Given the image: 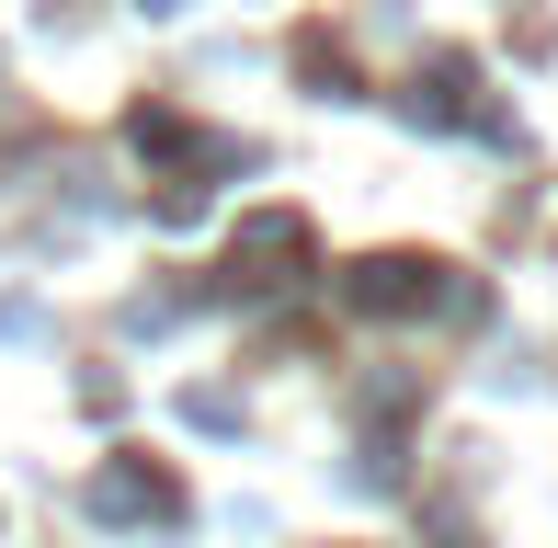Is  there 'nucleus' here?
Listing matches in <instances>:
<instances>
[{"mask_svg":"<svg viewBox=\"0 0 558 548\" xmlns=\"http://www.w3.org/2000/svg\"><path fill=\"white\" fill-rule=\"evenodd\" d=\"M92 514H171V480L160 468H104V480H92Z\"/></svg>","mask_w":558,"mask_h":548,"instance_id":"1","label":"nucleus"}]
</instances>
